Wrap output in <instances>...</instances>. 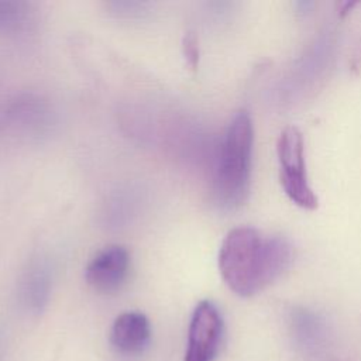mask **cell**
Returning a JSON list of instances; mask_svg holds the SVG:
<instances>
[{"mask_svg":"<svg viewBox=\"0 0 361 361\" xmlns=\"http://www.w3.org/2000/svg\"><path fill=\"white\" fill-rule=\"evenodd\" d=\"M290 244L279 235L240 226L230 230L219 250V271L224 283L238 296L250 298L288 269Z\"/></svg>","mask_w":361,"mask_h":361,"instance_id":"cell-1","label":"cell"},{"mask_svg":"<svg viewBox=\"0 0 361 361\" xmlns=\"http://www.w3.org/2000/svg\"><path fill=\"white\" fill-rule=\"evenodd\" d=\"M254 127L247 110H238L230 120L216 151L213 193L223 209L244 203L250 189Z\"/></svg>","mask_w":361,"mask_h":361,"instance_id":"cell-2","label":"cell"},{"mask_svg":"<svg viewBox=\"0 0 361 361\" xmlns=\"http://www.w3.org/2000/svg\"><path fill=\"white\" fill-rule=\"evenodd\" d=\"M276 157L279 182L289 200L306 210L316 209L319 200L309 183L305 161V141L298 127L288 126L281 131L276 141Z\"/></svg>","mask_w":361,"mask_h":361,"instance_id":"cell-3","label":"cell"},{"mask_svg":"<svg viewBox=\"0 0 361 361\" xmlns=\"http://www.w3.org/2000/svg\"><path fill=\"white\" fill-rule=\"evenodd\" d=\"M224 323L220 310L210 300H202L193 309L188 347L183 361H213L221 345Z\"/></svg>","mask_w":361,"mask_h":361,"instance_id":"cell-4","label":"cell"},{"mask_svg":"<svg viewBox=\"0 0 361 361\" xmlns=\"http://www.w3.org/2000/svg\"><path fill=\"white\" fill-rule=\"evenodd\" d=\"M131 254L124 245H109L100 250L86 265L85 279L99 293H114L128 279Z\"/></svg>","mask_w":361,"mask_h":361,"instance_id":"cell-5","label":"cell"},{"mask_svg":"<svg viewBox=\"0 0 361 361\" xmlns=\"http://www.w3.org/2000/svg\"><path fill=\"white\" fill-rule=\"evenodd\" d=\"M151 341V323L141 312L118 314L110 329L113 348L127 357L142 354Z\"/></svg>","mask_w":361,"mask_h":361,"instance_id":"cell-6","label":"cell"},{"mask_svg":"<svg viewBox=\"0 0 361 361\" xmlns=\"http://www.w3.org/2000/svg\"><path fill=\"white\" fill-rule=\"evenodd\" d=\"M289 326L293 343L305 354H317L327 341V326L317 313L296 307L290 312Z\"/></svg>","mask_w":361,"mask_h":361,"instance_id":"cell-7","label":"cell"},{"mask_svg":"<svg viewBox=\"0 0 361 361\" xmlns=\"http://www.w3.org/2000/svg\"><path fill=\"white\" fill-rule=\"evenodd\" d=\"M52 288L49 268L42 262H32L23 274L18 285V300L24 310L38 314L47 306Z\"/></svg>","mask_w":361,"mask_h":361,"instance_id":"cell-8","label":"cell"},{"mask_svg":"<svg viewBox=\"0 0 361 361\" xmlns=\"http://www.w3.org/2000/svg\"><path fill=\"white\" fill-rule=\"evenodd\" d=\"M48 113L49 111L39 100H17L6 113H3L4 118L1 126L13 131L32 134L34 131H41L44 128Z\"/></svg>","mask_w":361,"mask_h":361,"instance_id":"cell-9","label":"cell"},{"mask_svg":"<svg viewBox=\"0 0 361 361\" xmlns=\"http://www.w3.org/2000/svg\"><path fill=\"white\" fill-rule=\"evenodd\" d=\"M35 24V10L31 3L0 0V32L21 34Z\"/></svg>","mask_w":361,"mask_h":361,"instance_id":"cell-10","label":"cell"},{"mask_svg":"<svg viewBox=\"0 0 361 361\" xmlns=\"http://www.w3.org/2000/svg\"><path fill=\"white\" fill-rule=\"evenodd\" d=\"M182 49H183V55L186 58L188 65L192 69H196L197 62H199V47H197V39L192 32H188L183 37Z\"/></svg>","mask_w":361,"mask_h":361,"instance_id":"cell-11","label":"cell"}]
</instances>
